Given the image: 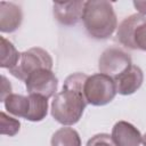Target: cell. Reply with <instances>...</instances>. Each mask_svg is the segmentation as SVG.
Returning a JSON list of instances; mask_svg holds the SVG:
<instances>
[{
  "mask_svg": "<svg viewBox=\"0 0 146 146\" xmlns=\"http://www.w3.org/2000/svg\"><path fill=\"white\" fill-rule=\"evenodd\" d=\"M114 81L116 84V91L120 95H132L141 87L144 81V73L139 66L132 64L122 74L114 79Z\"/></svg>",
  "mask_w": 146,
  "mask_h": 146,
  "instance_id": "30bf717a",
  "label": "cell"
},
{
  "mask_svg": "<svg viewBox=\"0 0 146 146\" xmlns=\"http://www.w3.org/2000/svg\"><path fill=\"white\" fill-rule=\"evenodd\" d=\"M88 75L73 73L64 82L63 90L55 95L51 102V115L63 125H73L81 119L87 100L83 94L84 82Z\"/></svg>",
  "mask_w": 146,
  "mask_h": 146,
  "instance_id": "6da1fadb",
  "label": "cell"
},
{
  "mask_svg": "<svg viewBox=\"0 0 146 146\" xmlns=\"http://www.w3.org/2000/svg\"><path fill=\"white\" fill-rule=\"evenodd\" d=\"M132 3L135 6V8L139 11L140 15H143V16L146 15V1H138L137 0V1H133Z\"/></svg>",
  "mask_w": 146,
  "mask_h": 146,
  "instance_id": "ac0fdd59",
  "label": "cell"
},
{
  "mask_svg": "<svg viewBox=\"0 0 146 146\" xmlns=\"http://www.w3.org/2000/svg\"><path fill=\"white\" fill-rule=\"evenodd\" d=\"M21 58V52L15 48V46L7 40L6 38L1 36V62L0 66L2 68L11 70L15 67Z\"/></svg>",
  "mask_w": 146,
  "mask_h": 146,
  "instance_id": "5bb4252c",
  "label": "cell"
},
{
  "mask_svg": "<svg viewBox=\"0 0 146 146\" xmlns=\"http://www.w3.org/2000/svg\"><path fill=\"white\" fill-rule=\"evenodd\" d=\"M86 1H67V2H54L52 11L54 16L63 25L71 26L78 24L84 11Z\"/></svg>",
  "mask_w": 146,
  "mask_h": 146,
  "instance_id": "9c48e42d",
  "label": "cell"
},
{
  "mask_svg": "<svg viewBox=\"0 0 146 146\" xmlns=\"http://www.w3.org/2000/svg\"><path fill=\"white\" fill-rule=\"evenodd\" d=\"M82 22L88 34L97 40L110 38L117 27L113 3L106 0L86 1Z\"/></svg>",
  "mask_w": 146,
  "mask_h": 146,
  "instance_id": "7a4b0ae2",
  "label": "cell"
},
{
  "mask_svg": "<svg viewBox=\"0 0 146 146\" xmlns=\"http://www.w3.org/2000/svg\"><path fill=\"white\" fill-rule=\"evenodd\" d=\"M19 127H21V123L17 119L8 116L5 112H1V119H0L1 135H7L9 137L15 136L19 131Z\"/></svg>",
  "mask_w": 146,
  "mask_h": 146,
  "instance_id": "9a60e30c",
  "label": "cell"
},
{
  "mask_svg": "<svg viewBox=\"0 0 146 146\" xmlns=\"http://www.w3.org/2000/svg\"><path fill=\"white\" fill-rule=\"evenodd\" d=\"M83 94L87 104L94 106H104L111 103L117 94L116 84L114 79H112L111 76L102 73H96L92 75H88L84 82Z\"/></svg>",
  "mask_w": 146,
  "mask_h": 146,
  "instance_id": "277c9868",
  "label": "cell"
},
{
  "mask_svg": "<svg viewBox=\"0 0 146 146\" xmlns=\"http://www.w3.org/2000/svg\"><path fill=\"white\" fill-rule=\"evenodd\" d=\"M25 86L30 95H40L46 98H50L57 91L58 79L52 70L40 68L29 75L25 81Z\"/></svg>",
  "mask_w": 146,
  "mask_h": 146,
  "instance_id": "ba28073f",
  "label": "cell"
},
{
  "mask_svg": "<svg viewBox=\"0 0 146 146\" xmlns=\"http://www.w3.org/2000/svg\"><path fill=\"white\" fill-rule=\"evenodd\" d=\"M87 146H116V145L114 144V141L110 135L98 133L88 140Z\"/></svg>",
  "mask_w": 146,
  "mask_h": 146,
  "instance_id": "2e32d148",
  "label": "cell"
},
{
  "mask_svg": "<svg viewBox=\"0 0 146 146\" xmlns=\"http://www.w3.org/2000/svg\"><path fill=\"white\" fill-rule=\"evenodd\" d=\"M116 36L124 47L146 51V17L140 14L125 17L117 27Z\"/></svg>",
  "mask_w": 146,
  "mask_h": 146,
  "instance_id": "5b68a950",
  "label": "cell"
},
{
  "mask_svg": "<svg viewBox=\"0 0 146 146\" xmlns=\"http://www.w3.org/2000/svg\"><path fill=\"white\" fill-rule=\"evenodd\" d=\"M116 146H139L143 136L140 131L127 121H119L114 124L111 135Z\"/></svg>",
  "mask_w": 146,
  "mask_h": 146,
  "instance_id": "8fae6325",
  "label": "cell"
},
{
  "mask_svg": "<svg viewBox=\"0 0 146 146\" xmlns=\"http://www.w3.org/2000/svg\"><path fill=\"white\" fill-rule=\"evenodd\" d=\"M52 58L48 51L40 47L30 48L26 51L21 52V58L15 67L9 70L10 74L18 80L26 81L29 75L40 68H52Z\"/></svg>",
  "mask_w": 146,
  "mask_h": 146,
  "instance_id": "8992f818",
  "label": "cell"
},
{
  "mask_svg": "<svg viewBox=\"0 0 146 146\" xmlns=\"http://www.w3.org/2000/svg\"><path fill=\"white\" fill-rule=\"evenodd\" d=\"M141 143H143L144 146H146V133L143 136V140H141Z\"/></svg>",
  "mask_w": 146,
  "mask_h": 146,
  "instance_id": "d6986e66",
  "label": "cell"
},
{
  "mask_svg": "<svg viewBox=\"0 0 146 146\" xmlns=\"http://www.w3.org/2000/svg\"><path fill=\"white\" fill-rule=\"evenodd\" d=\"M132 65L130 55L119 47H110L105 49L98 60L99 73L116 79L128 67Z\"/></svg>",
  "mask_w": 146,
  "mask_h": 146,
  "instance_id": "52a82bcc",
  "label": "cell"
},
{
  "mask_svg": "<svg viewBox=\"0 0 146 146\" xmlns=\"http://www.w3.org/2000/svg\"><path fill=\"white\" fill-rule=\"evenodd\" d=\"M5 108L13 115L32 122L42 121L48 113V98L40 95L10 94L3 100Z\"/></svg>",
  "mask_w": 146,
  "mask_h": 146,
  "instance_id": "3957f363",
  "label": "cell"
},
{
  "mask_svg": "<svg viewBox=\"0 0 146 146\" xmlns=\"http://www.w3.org/2000/svg\"><path fill=\"white\" fill-rule=\"evenodd\" d=\"M51 146H81V138L76 130L68 127L58 129L51 137Z\"/></svg>",
  "mask_w": 146,
  "mask_h": 146,
  "instance_id": "4fadbf2b",
  "label": "cell"
},
{
  "mask_svg": "<svg viewBox=\"0 0 146 146\" xmlns=\"http://www.w3.org/2000/svg\"><path fill=\"white\" fill-rule=\"evenodd\" d=\"M23 21V13L19 6L13 2H0V31L11 33L16 31Z\"/></svg>",
  "mask_w": 146,
  "mask_h": 146,
  "instance_id": "7c38bea8",
  "label": "cell"
},
{
  "mask_svg": "<svg viewBox=\"0 0 146 146\" xmlns=\"http://www.w3.org/2000/svg\"><path fill=\"white\" fill-rule=\"evenodd\" d=\"M11 94V86L8 82L7 78L5 75H2V89H1V102H3L6 99V97H8Z\"/></svg>",
  "mask_w": 146,
  "mask_h": 146,
  "instance_id": "e0dca14e",
  "label": "cell"
}]
</instances>
